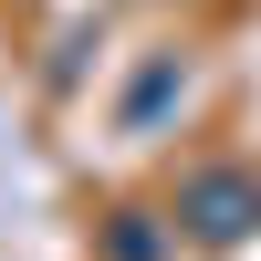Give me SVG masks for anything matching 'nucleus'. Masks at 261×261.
<instances>
[{
    "mask_svg": "<svg viewBox=\"0 0 261 261\" xmlns=\"http://www.w3.org/2000/svg\"><path fill=\"white\" fill-rule=\"evenodd\" d=\"M178 230V220H167ZM167 230L146 220V209H115V230H105V261H167Z\"/></svg>",
    "mask_w": 261,
    "mask_h": 261,
    "instance_id": "obj_3",
    "label": "nucleus"
},
{
    "mask_svg": "<svg viewBox=\"0 0 261 261\" xmlns=\"http://www.w3.org/2000/svg\"><path fill=\"white\" fill-rule=\"evenodd\" d=\"M178 230L199 251H241L261 230V167H199V178L178 188Z\"/></svg>",
    "mask_w": 261,
    "mask_h": 261,
    "instance_id": "obj_1",
    "label": "nucleus"
},
{
    "mask_svg": "<svg viewBox=\"0 0 261 261\" xmlns=\"http://www.w3.org/2000/svg\"><path fill=\"white\" fill-rule=\"evenodd\" d=\"M167 105H188V73H178V53H167V63H146V84L125 94V136H157V115H167Z\"/></svg>",
    "mask_w": 261,
    "mask_h": 261,
    "instance_id": "obj_2",
    "label": "nucleus"
}]
</instances>
